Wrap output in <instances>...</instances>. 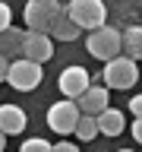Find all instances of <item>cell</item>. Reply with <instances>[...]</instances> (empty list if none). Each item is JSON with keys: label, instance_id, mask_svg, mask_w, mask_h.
I'll return each mask as SVG.
<instances>
[{"label": "cell", "instance_id": "1", "mask_svg": "<svg viewBox=\"0 0 142 152\" xmlns=\"http://www.w3.org/2000/svg\"><path fill=\"white\" fill-rule=\"evenodd\" d=\"M101 79L107 89H133L139 83V66L136 60L126 54H114L104 60V70H101Z\"/></svg>", "mask_w": 142, "mask_h": 152}, {"label": "cell", "instance_id": "2", "mask_svg": "<svg viewBox=\"0 0 142 152\" xmlns=\"http://www.w3.org/2000/svg\"><path fill=\"white\" fill-rule=\"evenodd\" d=\"M41 79H44V73H41V64L38 60H28V57H13L7 66V83L16 89V92H32V89H38L41 86Z\"/></svg>", "mask_w": 142, "mask_h": 152}, {"label": "cell", "instance_id": "3", "mask_svg": "<svg viewBox=\"0 0 142 152\" xmlns=\"http://www.w3.org/2000/svg\"><path fill=\"white\" fill-rule=\"evenodd\" d=\"M63 10L70 13V19H73L79 28H98L107 22V10H104V0H66Z\"/></svg>", "mask_w": 142, "mask_h": 152}, {"label": "cell", "instance_id": "4", "mask_svg": "<svg viewBox=\"0 0 142 152\" xmlns=\"http://www.w3.org/2000/svg\"><path fill=\"white\" fill-rule=\"evenodd\" d=\"M85 48H88V54L98 57V60H107V57L120 54V28H111L107 22L92 28L88 38H85Z\"/></svg>", "mask_w": 142, "mask_h": 152}, {"label": "cell", "instance_id": "5", "mask_svg": "<svg viewBox=\"0 0 142 152\" xmlns=\"http://www.w3.org/2000/svg\"><path fill=\"white\" fill-rule=\"evenodd\" d=\"M79 104L76 98H60L47 108V130H54L57 136H66V133H73L76 121H79Z\"/></svg>", "mask_w": 142, "mask_h": 152}, {"label": "cell", "instance_id": "6", "mask_svg": "<svg viewBox=\"0 0 142 152\" xmlns=\"http://www.w3.org/2000/svg\"><path fill=\"white\" fill-rule=\"evenodd\" d=\"M60 10H63V3H60V0H28L25 10H22L25 28H32V32H47L51 19H54Z\"/></svg>", "mask_w": 142, "mask_h": 152}, {"label": "cell", "instance_id": "7", "mask_svg": "<svg viewBox=\"0 0 142 152\" xmlns=\"http://www.w3.org/2000/svg\"><path fill=\"white\" fill-rule=\"evenodd\" d=\"M22 57L38 60V64L51 60V57H54V38L47 35V32H32V28H25V35H22Z\"/></svg>", "mask_w": 142, "mask_h": 152}, {"label": "cell", "instance_id": "8", "mask_svg": "<svg viewBox=\"0 0 142 152\" xmlns=\"http://www.w3.org/2000/svg\"><path fill=\"white\" fill-rule=\"evenodd\" d=\"M88 83H92V76H88L85 66H66L63 73H60V79H57L63 98H79V95L88 89Z\"/></svg>", "mask_w": 142, "mask_h": 152}, {"label": "cell", "instance_id": "9", "mask_svg": "<svg viewBox=\"0 0 142 152\" xmlns=\"http://www.w3.org/2000/svg\"><path fill=\"white\" fill-rule=\"evenodd\" d=\"M111 89H107V86H92L88 83V89H85L82 95H79V98H76V104H79V111L82 114H98V111H104V108H107V104H111Z\"/></svg>", "mask_w": 142, "mask_h": 152}, {"label": "cell", "instance_id": "10", "mask_svg": "<svg viewBox=\"0 0 142 152\" xmlns=\"http://www.w3.org/2000/svg\"><path fill=\"white\" fill-rule=\"evenodd\" d=\"M95 124H98V133L101 136H120L123 130H126V117H123V111H117V108H104V111L95 114Z\"/></svg>", "mask_w": 142, "mask_h": 152}, {"label": "cell", "instance_id": "11", "mask_svg": "<svg viewBox=\"0 0 142 152\" xmlns=\"http://www.w3.org/2000/svg\"><path fill=\"white\" fill-rule=\"evenodd\" d=\"M47 35L57 38V41H76V38L82 35V28H79L73 19H70V13H66V10H60V13L51 19V26H47Z\"/></svg>", "mask_w": 142, "mask_h": 152}, {"label": "cell", "instance_id": "12", "mask_svg": "<svg viewBox=\"0 0 142 152\" xmlns=\"http://www.w3.org/2000/svg\"><path fill=\"white\" fill-rule=\"evenodd\" d=\"M25 111L19 108V104H0V130L7 133V136H19V133L25 130Z\"/></svg>", "mask_w": 142, "mask_h": 152}, {"label": "cell", "instance_id": "13", "mask_svg": "<svg viewBox=\"0 0 142 152\" xmlns=\"http://www.w3.org/2000/svg\"><path fill=\"white\" fill-rule=\"evenodd\" d=\"M22 35H25V28H16L13 22L7 28H0V54L7 57V60L22 54Z\"/></svg>", "mask_w": 142, "mask_h": 152}, {"label": "cell", "instance_id": "14", "mask_svg": "<svg viewBox=\"0 0 142 152\" xmlns=\"http://www.w3.org/2000/svg\"><path fill=\"white\" fill-rule=\"evenodd\" d=\"M120 54L142 60V26H130L120 32Z\"/></svg>", "mask_w": 142, "mask_h": 152}, {"label": "cell", "instance_id": "15", "mask_svg": "<svg viewBox=\"0 0 142 152\" xmlns=\"http://www.w3.org/2000/svg\"><path fill=\"white\" fill-rule=\"evenodd\" d=\"M73 136L79 142H92L98 136V124H95V114H79V121L73 127Z\"/></svg>", "mask_w": 142, "mask_h": 152}, {"label": "cell", "instance_id": "16", "mask_svg": "<svg viewBox=\"0 0 142 152\" xmlns=\"http://www.w3.org/2000/svg\"><path fill=\"white\" fill-rule=\"evenodd\" d=\"M47 149H54L47 140H38V136H32V140L22 142V152H47Z\"/></svg>", "mask_w": 142, "mask_h": 152}, {"label": "cell", "instance_id": "17", "mask_svg": "<svg viewBox=\"0 0 142 152\" xmlns=\"http://www.w3.org/2000/svg\"><path fill=\"white\" fill-rule=\"evenodd\" d=\"M9 22H13V10H9V3L0 0V28H7Z\"/></svg>", "mask_w": 142, "mask_h": 152}, {"label": "cell", "instance_id": "18", "mask_svg": "<svg viewBox=\"0 0 142 152\" xmlns=\"http://www.w3.org/2000/svg\"><path fill=\"white\" fill-rule=\"evenodd\" d=\"M130 111H133V117H142V95H133V102H130Z\"/></svg>", "mask_w": 142, "mask_h": 152}, {"label": "cell", "instance_id": "19", "mask_svg": "<svg viewBox=\"0 0 142 152\" xmlns=\"http://www.w3.org/2000/svg\"><path fill=\"white\" fill-rule=\"evenodd\" d=\"M133 140L142 146V117H133Z\"/></svg>", "mask_w": 142, "mask_h": 152}, {"label": "cell", "instance_id": "20", "mask_svg": "<svg viewBox=\"0 0 142 152\" xmlns=\"http://www.w3.org/2000/svg\"><path fill=\"white\" fill-rule=\"evenodd\" d=\"M57 149H60V152H73L76 142H70V140H57Z\"/></svg>", "mask_w": 142, "mask_h": 152}, {"label": "cell", "instance_id": "21", "mask_svg": "<svg viewBox=\"0 0 142 152\" xmlns=\"http://www.w3.org/2000/svg\"><path fill=\"white\" fill-rule=\"evenodd\" d=\"M7 66H9V60L0 54V83H7Z\"/></svg>", "mask_w": 142, "mask_h": 152}, {"label": "cell", "instance_id": "22", "mask_svg": "<svg viewBox=\"0 0 142 152\" xmlns=\"http://www.w3.org/2000/svg\"><path fill=\"white\" fill-rule=\"evenodd\" d=\"M0 149H7V133L0 130Z\"/></svg>", "mask_w": 142, "mask_h": 152}, {"label": "cell", "instance_id": "23", "mask_svg": "<svg viewBox=\"0 0 142 152\" xmlns=\"http://www.w3.org/2000/svg\"><path fill=\"white\" fill-rule=\"evenodd\" d=\"M60 3H66V0H60Z\"/></svg>", "mask_w": 142, "mask_h": 152}]
</instances>
